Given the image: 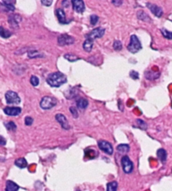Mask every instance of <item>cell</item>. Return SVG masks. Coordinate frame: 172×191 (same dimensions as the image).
I'll return each instance as SVG.
<instances>
[{"instance_id": "d6a6232c", "label": "cell", "mask_w": 172, "mask_h": 191, "mask_svg": "<svg viewBox=\"0 0 172 191\" xmlns=\"http://www.w3.org/2000/svg\"><path fill=\"white\" fill-rule=\"evenodd\" d=\"M137 124L139 125V127H140V129L142 130H146L147 129V124L142 120H137Z\"/></svg>"}, {"instance_id": "9a60e30c", "label": "cell", "mask_w": 172, "mask_h": 191, "mask_svg": "<svg viewBox=\"0 0 172 191\" xmlns=\"http://www.w3.org/2000/svg\"><path fill=\"white\" fill-rule=\"evenodd\" d=\"M13 3H15V1H2L1 5L4 8L5 11H14L15 8Z\"/></svg>"}, {"instance_id": "e575fe53", "label": "cell", "mask_w": 172, "mask_h": 191, "mask_svg": "<svg viewBox=\"0 0 172 191\" xmlns=\"http://www.w3.org/2000/svg\"><path fill=\"white\" fill-rule=\"evenodd\" d=\"M33 122H34V120H33L32 117L26 116L25 118H24V124H25V126L29 127V126H31V125H32Z\"/></svg>"}, {"instance_id": "7a4b0ae2", "label": "cell", "mask_w": 172, "mask_h": 191, "mask_svg": "<svg viewBox=\"0 0 172 191\" xmlns=\"http://www.w3.org/2000/svg\"><path fill=\"white\" fill-rule=\"evenodd\" d=\"M127 49L131 53H137L140 50L142 49V45L140 43V40L135 35H132L130 36L129 44L127 46Z\"/></svg>"}, {"instance_id": "d6986e66", "label": "cell", "mask_w": 172, "mask_h": 191, "mask_svg": "<svg viewBox=\"0 0 172 191\" xmlns=\"http://www.w3.org/2000/svg\"><path fill=\"white\" fill-rule=\"evenodd\" d=\"M137 17H138L139 20H144V21H145V22H150V18H149V16L145 13V12H144V11H143V10L138 11V13H137Z\"/></svg>"}, {"instance_id": "836d02e7", "label": "cell", "mask_w": 172, "mask_h": 191, "mask_svg": "<svg viewBox=\"0 0 172 191\" xmlns=\"http://www.w3.org/2000/svg\"><path fill=\"white\" fill-rule=\"evenodd\" d=\"M98 20H99V18H98V15H96V14L91 15V17H90V23H91V25H96V24L98 23Z\"/></svg>"}, {"instance_id": "3957f363", "label": "cell", "mask_w": 172, "mask_h": 191, "mask_svg": "<svg viewBox=\"0 0 172 191\" xmlns=\"http://www.w3.org/2000/svg\"><path fill=\"white\" fill-rule=\"evenodd\" d=\"M57 104V101L55 98L50 97V96H45L42 98V99L40 101V107L43 110H50L53 107H55Z\"/></svg>"}, {"instance_id": "f546056e", "label": "cell", "mask_w": 172, "mask_h": 191, "mask_svg": "<svg viewBox=\"0 0 172 191\" xmlns=\"http://www.w3.org/2000/svg\"><path fill=\"white\" fill-rule=\"evenodd\" d=\"M5 127H6L9 131H14L17 129V126L15 125L14 122H13V121H9V122H8V123L5 124Z\"/></svg>"}, {"instance_id": "44dd1931", "label": "cell", "mask_w": 172, "mask_h": 191, "mask_svg": "<svg viewBox=\"0 0 172 191\" xmlns=\"http://www.w3.org/2000/svg\"><path fill=\"white\" fill-rule=\"evenodd\" d=\"M77 105L79 109H81V110H85L88 105V101L84 99V98H81V99H79L77 101Z\"/></svg>"}, {"instance_id": "e0dca14e", "label": "cell", "mask_w": 172, "mask_h": 191, "mask_svg": "<svg viewBox=\"0 0 172 191\" xmlns=\"http://www.w3.org/2000/svg\"><path fill=\"white\" fill-rule=\"evenodd\" d=\"M157 157L160 160V162L164 163V162H166V159H167V152L165 149H159L157 151Z\"/></svg>"}, {"instance_id": "5bb4252c", "label": "cell", "mask_w": 172, "mask_h": 191, "mask_svg": "<svg viewBox=\"0 0 172 191\" xmlns=\"http://www.w3.org/2000/svg\"><path fill=\"white\" fill-rule=\"evenodd\" d=\"M55 14H56V16L58 18L59 22L61 23L62 25H65V24L68 23V21L66 20L65 12L62 9H57V10H55Z\"/></svg>"}, {"instance_id": "484cf974", "label": "cell", "mask_w": 172, "mask_h": 191, "mask_svg": "<svg viewBox=\"0 0 172 191\" xmlns=\"http://www.w3.org/2000/svg\"><path fill=\"white\" fill-rule=\"evenodd\" d=\"M129 146L128 144H119L117 146L118 152H120V153H127V152L129 151Z\"/></svg>"}, {"instance_id": "f1b7e54d", "label": "cell", "mask_w": 172, "mask_h": 191, "mask_svg": "<svg viewBox=\"0 0 172 191\" xmlns=\"http://www.w3.org/2000/svg\"><path fill=\"white\" fill-rule=\"evenodd\" d=\"M161 34L163 35V36L168 40H172V32L170 31L168 29H161Z\"/></svg>"}, {"instance_id": "6da1fadb", "label": "cell", "mask_w": 172, "mask_h": 191, "mask_svg": "<svg viewBox=\"0 0 172 191\" xmlns=\"http://www.w3.org/2000/svg\"><path fill=\"white\" fill-rule=\"evenodd\" d=\"M46 82L50 87L59 88L67 82V78L64 73H62L61 72H55L49 74V76L46 78Z\"/></svg>"}, {"instance_id": "f35d334b", "label": "cell", "mask_w": 172, "mask_h": 191, "mask_svg": "<svg viewBox=\"0 0 172 191\" xmlns=\"http://www.w3.org/2000/svg\"><path fill=\"white\" fill-rule=\"evenodd\" d=\"M6 144V140L4 139V137L2 136H0V145L1 146H4Z\"/></svg>"}, {"instance_id": "ab89813d", "label": "cell", "mask_w": 172, "mask_h": 191, "mask_svg": "<svg viewBox=\"0 0 172 191\" xmlns=\"http://www.w3.org/2000/svg\"><path fill=\"white\" fill-rule=\"evenodd\" d=\"M112 3L114 4L115 6H119V5H121L123 3V1H116V0H114V1H112Z\"/></svg>"}, {"instance_id": "1f68e13d", "label": "cell", "mask_w": 172, "mask_h": 191, "mask_svg": "<svg viewBox=\"0 0 172 191\" xmlns=\"http://www.w3.org/2000/svg\"><path fill=\"white\" fill-rule=\"evenodd\" d=\"M113 46H114V49L115 51H120V50H122V48H123L122 43H121V41H115L114 42Z\"/></svg>"}, {"instance_id": "ba28073f", "label": "cell", "mask_w": 172, "mask_h": 191, "mask_svg": "<svg viewBox=\"0 0 172 191\" xmlns=\"http://www.w3.org/2000/svg\"><path fill=\"white\" fill-rule=\"evenodd\" d=\"M75 42V39L72 36H69L67 34H63L58 37V44L60 45H72Z\"/></svg>"}, {"instance_id": "8992f818", "label": "cell", "mask_w": 172, "mask_h": 191, "mask_svg": "<svg viewBox=\"0 0 172 191\" xmlns=\"http://www.w3.org/2000/svg\"><path fill=\"white\" fill-rule=\"evenodd\" d=\"M104 33H105V29L103 28H102V27H98V28L93 29L92 31L88 33L86 35V38L92 40V41H94L95 39H98V38L103 37Z\"/></svg>"}, {"instance_id": "7402d4cb", "label": "cell", "mask_w": 172, "mask_h": 191, "mask_svg": "<svg viewBox=\"0 0 172 191\" xmlns=\"http://www.w3.org/2000/svg\"><path fill=\"white\" fill-rule=\"evenodd\" d=\"M85 155L88 157V158L93 159L98 156V152L95 151L94 149H86L85 150Z\"/></svg>"}, {"instance_id": "5b68a950", "label": "cell", "mask_w": 172, "mask_h": 191, "mask_svg": "<svg viewBox=\"0 0 172 191\" xmlns=\"http://www.w3.org/2000/svg\"><path fill=\"white\" fill-rule=\"evenodd\" d=\"M5 99L8 104H19L20 103V96L13 91H8L5 94Z\"/></svg>"}, {"instance_id": "277c9868", "label": "cell", "mask_w": 172, "mask_h": 191, "mask_svg": "<svg viewBox=\"0 0 172 191\" xmlns=\"http://www.w3.org/2000/svg\"><path fill=\"white\" fill-rule=\"evenodd\" d=\"M121 165L125 173H131L133 170V163L128 156H123L121 159Z\"/></svg>"}, {"instance_id": "4fadbf2b", "label": "cell", "mask_w": 172, "mask_h": 191, "mask_svg": "<svg viewBox=\"0 0 172 191\" xmlns=\"http://www.w3.org/2000/svg\"><path fill=\"white\" fill-rule=\"evenodd\" d=\"M8 21H9L12 28H18L19 27V24L21 21V17L19 14H11V15L9 16Z\"/></svg>"}, {"instance_id": "8fae6325", "label": "cell", "mask_w": 172, "mask_h": 191, "mask_svg": "<svg viewBox=\"0 0 172 191\" xmlns=\"http://www.w3.org/2000/svg\"><path fill=\"white\" fill-rule=\"evenodd\" d=\"M4 113L6 114L7 115H9V116H17L21 113V108L20 107H6L4 108Z\"/></svg>"}, {"instance_id": "60d3db41", "label": "cell", "mask_w": 172, "mask_h": 191, "mask_svg": "<svg viewBox=\"0 0 172 191\" xmlns=\"http://www.w3.org/2000/svg\"><path fill=\"white\" fill-rule=\"evenodd\" d=\"M77 191H80V190H78V189H77Z\"/></svg>"}, {"instance_id": "ac0fdd59", "label": "cell", "mask_w": 172, "mask_h": 191, "mask_svg": "<svg viewBox=\"0 0 172 191\" xmlns=\"http://www.w3.org/2000/svg\"><path fill=\"white\" fill-rule=\"evenodd\" d=\"M14 164H15L18 168H20V169H25L26 167L28 166V162H27L25 158H18L15 160Z\"/></svg>"}, {"instance_id": "603a6c76", "label": "cell", "mask_w": 172, "mask_h": 191, "mask_svg": "<svg viewBox=\"0 0 172 191\" xmlns=\"http://www.w3.org/2000/svg\"><path fill=\"white\" fill-rule=\"evenodd\" d=\"M159 72H155L149 71L145 72V77H146V79H149V80H155V79H157L159 78Z\"/></svg>"}, {"instance_id": "7c38bea8", "label": "cell", "mask_w": 172, "mask_h": 191, "mask_svg": "<svg viewBox=\"0 0 172 191\" xmlns=\"http://www.w3.org/2000/svg\"><path fill=\"white\" fill-rule=\"evenodd\" d=\"M73 10L77 13H83L85 11V3L82 0H73L72 2Z\"/></svg>"}, {"instance_id": "8d00e7d4", "label": "cell", "mask_w": 172, "mask_h": 191, "mask_svg": "<svg viewBox=\"0 0 172 191\" xmlns=\"http://www.w3.org/2000/svg\"><path fill=\"white\" fill-rule=\"evenodd\" d=\"M129 76L133 79H138L139 78V72L136 71H131L129 73Z\"/></svg>"}, {"instance_id": "4316f807", "label": "cell", "mask_w": 172, "mask_h": 191, "mask_svg": "<svg viewBox=\"0 0 172 191\" xmlns=\"http://www.w3.org/2000/svg\"><path fill=\"white\" fill-rule=\"evenodd\" d=\"M118 189V183L113 181L108 183L107 185V191H116Z\"/></svg>"}, {"instance_id": "cb8c5ba5", "label": "cell", "mask_w": 172, "mask_h": 191, "mask_svg": "<svg viewBox=\"0 0 172 191\" xmlns=\"http://www.w3.org/2000/svg\"><path fill=\"white\" fill-rule=\"evenodd\" d=\"M11 36H12V33L10 32L9 30L3 28V26H0V36L1 37H3L4 39H7V38H9Z\"/></svg>"}, {"instance_id": "74e56055", "label": "cell", "mask_w": 172, "mask_h": 191, "mask_svg": "<svg viewBox=\"0 0 172 191\" xmlns=\"http://www.w3.org/2000/svg\"><path fill=\"white\" fill-rule=\"evenodd\" d=\"M41 3L45 6H50L52 3H53V1L52 0H50V1H45V0H41Z\"/></svg>"}, {"instance_id": "52a82bcc", "label": "cell", "mask_w": 172, "mask_h": 191, "mask_svg": "<svg viewBox=\"0 0 172 191\" xmlns=\"http://www.w3.org/2000/svg\"><path fill=\"white\" fill-rule=\"evenodd\" d=\"M98 147L100 148V150H102L103 152H104L105 153H107L108 155H112L113 152H114V147L111 145V143H109L107 141H99L98 142Z\"/></svg>"}, {"instance_id": "d590c367", "label": "cell", "mask_w": 172, "mask_h": 191, "mask_svg": "<svg viewBox=\"0 0 172 191\" xmlns=\"http://www.w3.org/2000/svg\"><path fill=\"white\" fill-rule=\"evenodd\" d=\"M70 111H71V113H72V115H73V117L77 119L78 117V111L77 110V108H76V107H71V108H70Z\"/></svg>"}, {"instance_id": "30bf717a", "label": "cell", "mask_w": 172, "mask_h": 191, "mask_svg": "<svg viewBox=\"0 0 172 191\" xmlns=\"http://www.w3.org/2000/svg\"><path fill=\"white\" fill-rule=\"evenodd\" d=\"M55 120L56 121L58 122L63 129L65 130H69L70 129V126H69V123H68V120H66V118L64 115H62V114H57L56 115H55Z\"/></svg>"}, {"instance_id": "d4e9b609", "label": "cell", "mask_w": 172, "mask_h": 191, "mask_svg": "<svg viewBox=\"0 0 172 191\" xmlns=\"http://www.w3.org/2000/svg\"><path fill=\"white\" fill-rule=\"evenodd\" d=\"M64 58L66 59L67 61L71 62H77L78 60H80V57H77V56L74 55V54H72V53H67V54H65L64 55Z\"/></svg>"}, {"instance_id": "9c48e42d", "label": "cell", "mask_w": 172, "mask_h": 191, "mask_svg": "<svg viewBox=\"0 0 172 191\" xmlns=\"http://www.w3.org/2000/svg\"><path fill=\"white\" fill-rule=\"evenodd\" d=\"M147 7H148V9H149V10H150L156 17L160 18V17L163 15L162 9H161L159 6H158V5L155 4V3H147Z\"/></svg>"}, {"instance_id": "ffe728a7", "label": "cell", "mask_w": 172, "mask_h": 191, "mask_svg": "<svg viewBox=\"0 0 172 191\" xmlns=\"http://www.w3.org/2000/svg\"><path fill=\"white\" fill-rule=\"evenodd\" d=\"M93 47V41L89 39H86V41L83 43V49H84L86 52H91Z\"/></svg>"}, {"instance_id": "2e32d148", "label": "cell", "mask_w": 172, "mask_h": 191, "mask_svg": "<svg viewBox=\"0 0 172 191\" xmlns=\"http://www.w3.org/2000/svg\"><path fill=\"white\" fill-rule=\"evenodd\" d=\"M20 189V186L15 184L14 182L11 180H8L6 182V188L5 191H18Z\"/></svg>"}, {"instance_id": "4dcf8cb0", "label": "cell", "mask_w": 172, "mask_h": 191, "mask_svg": "<svg viewBox=\"0 0 172 191\" xmlns=\"http://www.w3.org/2000/svg\"><path fill=\"white\" fill-rule=\"evenodd\" d=\"M39 78H37L36 76H31V78H30V84H31L34 87L38 86V85H39Z\"/></svg>"}, {"instance_id": "83f0119b", "label": "cell", "mask_w": 172, "mask_h": 191, "mask_svg": "<svg viewBox=\"0 0 172 191\" xmlns=\"http://www.w3.org/2000/svg\"><path fill=\"white\" fill-rule=\"evenodd\" d=\"M28 57L29 58H37V57H43L42 54H40L39 52L37 51H29L28 52Z\"/></svg>"}]
</instances>
